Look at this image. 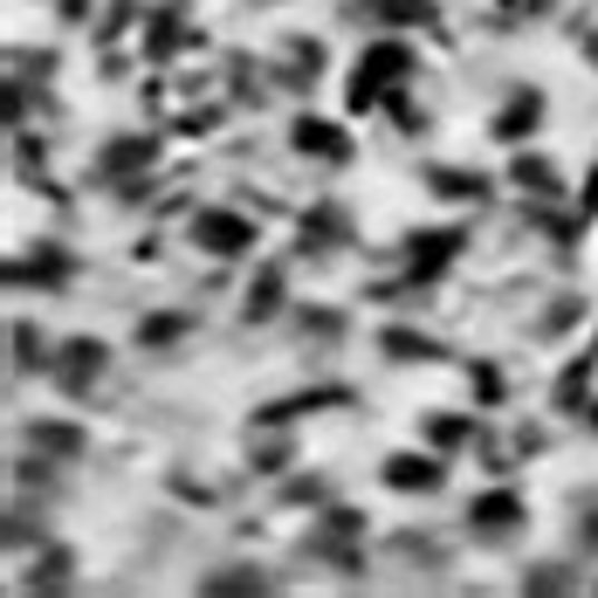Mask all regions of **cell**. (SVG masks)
I'll use <instances>...</instances> for the list:
<instances>
[{"label": "cell", "instance_id": "cell-1", "mask_svg": "<svg viewBox=\"0 0 598 598\" xmlns=\"http://www.w3.org/2000/svg\"><path fill=\"white\" fill-rule=\"evenodd\" d=\"M406 69H413V56H406V49H399V42H379L365 62H357V76H351V110H372V104H379V90H385V84H399Z\"/></svg>", "mask_w": 598, "mask_h": 598}, {"label": "cell", "instance_id": "cell-2", "mask_svg": "<svg viewBox=\"0 0 598 598\" xmlns=\"http://www.w3.org/2000/svg\"><path fill=\"white\" fill-rule=\"evenodd\" d=\"M193 242L207 248V255H242L255 242V220H242V214H199L193 220Z\"/></svg>", "mask_w": 598, "mask_h": 598}, {"label": "cell", "instance_id": "cell-3", "mask_svg": "<svg viewBox=\"0 0 598 598\" xmlns=\"http://www.w3.org/2000/svg\"><path fill=\"white\" fill-rule=\"evenodd\" d=\"M290 145H296V151H310V158H324V166H344V158H351V138H344L337 125H324V117H296Z\"/></svg>", "mask_w": 598, "mask_h": 598}, {"label": "cell", "instance_id": "cell-4", "mask_svg": "<svg viewBox=\"0 0 598 598\" xmlns=\"http://www.w3.org/2000/svg\"><path fill=\"white\" fill-rule=\"evenodd\" d=\"M454 255H461V234H454V227H433V234H420V242H413V255H406V262H413V283H433V275H441Z\"/></svg>", "mask_w": 598, "mask_h": 598}, {"label": "cell", "instance_id": "cell-5", "mask_svg": "<svg viewBox=\"0 0 598 598\" xmlns=\"http://www.w3.org/2000/svg\"><path fill=\"white\" fill-rule=\"evenodd\" d=\"M468 516H474V530H482V537H509L516 523H523V496L496 489V496H482V502H474Z\"/></svg>", "mask_w": 598, "mask_h": 598}, {"label": "cell", "instance_id": "cell-6", "mask_svg": "<svg viewBox=\"0 0 598 598\" xmlns=\"http://www.w3.org/2000/svg\"><path fill=\"white\" fill-rule=\"evenodd\" d=\"M537 117H543V97H537V90L509 97V104H502V117H496V138H502V145H523V138L537 131Z\"/></svg>", "mask_w": 598, "mask_h": 598}, {"label": "cell", "instance_id": "cell-7", "mask_svg": "<svg viewBox=\"0 0 598 598\" xmlns=\"http://www.w3.org/2000/svg\"><path fill=\"white\" fill-rule=\"evenodd\" d=\"M441 474H448V468L427 461V454H392V461H385V482H392V489H420V496H427V489H441Z\"/></svg>", "mask_w": 598, "mask_h": 598}, {"label": "cell", "instance_id": "cell-8", "mask_svg": "<svg viewBox=\"0 0 598 598\" xmlns=\"http://www.w3.org/2000/svg\"><path fill=\"white\" fill-rule=\"evenodd\" d=\"M97 372H104V344H97V337H76L69 357H62V385H69V392H84Z\"/></svg>", "mask_w": 598, "mask_h": 598}, {"label": "cell", "instance_id": "cell-9", "mask_svg": "<svg viewBox=\"0 0 598 598\" xmlns=\"http://www.w3.org/2000/svg\"><path fill=\"white\" fill-rule=\"evenodd\" d=\"M357 14H379V21H392V28H420V21H433V0H351Z\"/></svg>", "mask_w": 598, "mask_h": 598}, {"label": "cell", "instance_id": "cell-10", "mask_svg": "<svg viewBox=\"0 0 598 598\" xmlns=\"http://www.w3.org/2000/svg\"><path fill=\"white\" fill-rule=\"evenodd\" d=\"M427 186L441 193V199H482V193H489V179H482V173H454V166H433V173H427Z\"/></svg>", "mask_w": 598, "mask_h": 598}, {"label": "cell", "instance_id": "cell-11", "mask_svg": "<svg viewBox=\"0 0 598 598\" xmlns=\"http://www.w3.org/2000/svg\"><path fill=\"white\" fill-rule=\"evenodd\" d=\"M28 448H49V454H84V433H76V427H49V420H35V427H28Z\"/></svg>", "mask_w": 598, "mask_h": 598}, {"label": "cell", "instance_id": "cell-12", "mask_svg": "<svg viewBox=\"0 0 598 598\" xmlns=\"http://www.w3.org/2000/svg\"><path fill=\"white\" fill-rule=\"evenodd\" d=\"M8 275H14V283H62V275H69V255H56V248H49L42 262H28V268L14 262Z\"/></svg>", "mask_w": 598, "mask_h": 598}, {"label": "cell", "instance_id": "cell-13", "mask_svg": "<svg viewBox=\"0 0 598 598\" xmlns=\"http://www.w3.org/2000/svg\"><path fill=\"white\" fill-rule=\"evenodd\" d=\"M275 310H283V275H262V283H255V296H248V324H262V316H275Z\"/></svg>", "mask_w": 598, "mask_h": 598}, {"label": "cell", "instance_id": "cell-14", "mask_svg": "<svg viewBox=\"0 0 598 598\" xmlns=\"http://www.w3.org/2000/svg\"><path fill=\"white\" fill-rule=\"evenodd\" d=\"M516 186H530L537 199H550L557 193V173L543 166V158H516Z\"/></svg>", "mask_w": 598, "mask_h": 598}, {"label": "cell", "instance_id": "cell-15", "mask_svg": "<svg viewBox=\"0 0 598 598\" xmlns=\"http://www.w3.org/2000/svg\"><path fill=\"white\" fill-rule=\"evenodd\" d=\"M379 344H385V357H399V365H406V357H433V344L413 337V331H385Z\"/></svg>", "mask_w": 598, "mask_h": 598}, {"label": "cell", "instance_id": "cell-16", "mask_svg": "<svg viewBox=\"0 0 598 598\" xmlns=\"http://www.w3.org/2000/svg\"><path fill=\"white\" fill-rule=\"evenodd\" d=\"M303 234H310V248H331V242H337V234H344V220H337L331 207H316V214L303 220Z\"/></svg>", "mask_w": 598, "mask_h": 598}, {"label": "cell", "instance_id": "cell-17", "mask_svg": "<svg viewBox=\"0 0 598 598\" xmlns=\"http://www.w3.org/2000/svg\"><path fill=\"white\" fill-rule=\"evenodd\" d=\"M62 585H69V557L49 550V557H42V571H35V591H62Z\"/></svg>", "mask_w": 598, "mask_h": 598}, {"label": "cell", "instance_id": "cell-18", "mask_svg": "<svg viewBox=\"0 0 598 598\" xmlns=\"http://www.w3.org/2000/svg\"><path fill=\"white\" fill-rule=\"evenodd\" d=\"M138 337H145V344H173V337H186V316H151Z\"/></svg>", "mask_w": 598, "mask_h": 598}, {"label": "cell", "instance_id": "cell-19", "mask_svg": "<svg viewBox=\"0 0 598 598\" xmlns=\"http://www.w3.org/2000/svg\"><path fill=\"white\" fill-rule=\"evenodd\" d=\"M571 585H578V578H571V571H557V565H543V571L523 578V591H571Z\"/></svg>", "mask_w": 598, "mask_h": 598}, {"label": "cell", "instance_id": "cell-20", "mask_svg": "<svg viewBox=\"0 0 598 598\" xmlns=\"http://www.w3.org/2000/svg\"><path fill=\"white\" fill-rule=\"evenodd\" d=\"M427 433H433V441H441V448H461L468 433H474V420H454V413H448V420H433Z\"/></svg>", "mask_w": 598, "mask_h": 598}, {"label": "cell", "instance_id": "cell-21", "mask_svg": "<svg viewBox=\"0 0 598 598\" xmlns=\"http://www.w3.org/2000/svg\"><path fill=\"white\" fill-rule=\"evenodd\" d=\"M145 158H151V145L145 138H125V145H110V173L117 166H145Z\"/></svg>", "mask_w": 598, "mask_h": 598}, {"label": "cell", "instance_id": "cell-22", "mask_svg": "<svg viewBox=\"0 0 598 598\" xmlns=\"http://www.w3.org/2000/svg\"><path fill=\"white\" fill-rule=\"evenodd\" d=\"M207 591H262V578L255 571H220V578H207Z\"/></svg>", "mask_w": 598, "mask_h": 598}, {"label": "cell", "instance_id": "cell-23", "mask_svg": "<svg viewBox=\"0 0 598 598\" xmlns=\"http://www.w3.org/2000/svg\"><path fill=\"white\" fill-rule=\"evenodd\" d=\"M35 344H42V337H35L28 324H14V357H21V365H42V351H35Z\"/></svg>", "mask_w": 598, "mask_h": 598}, {"label": "cell", "instance_id": "cell-24", "mask_svg": "<svg viewBox=\"0 0 598 598\" xmlns=\"http://www.w3.org/2000/svg\"><path fill=\"white\" fill-rule=\"evenodd\" d=\"M585 550H598V509L585 516Z\"/></svg>", "mask_w": 598, "mask_h": 598}, {"label": "cell", "instance_id": "cell-25", "mask_svg": "<svg viewBox=\"0 0 598 598\" xmlns=\"http://www.w3.org/2000/svg\"><path fill=\"white\" fill-rule=\"evenodd\" d=\"M585 214H598V173H591V193H585Z\"/></svg>", "mask_w": 598, "mask_h": 598}]
</instances>
